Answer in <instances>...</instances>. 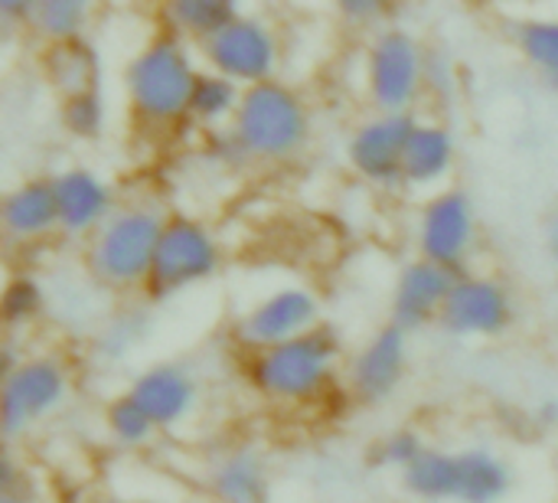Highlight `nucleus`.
Here are the masks:
<instances>
[{"instance_id": "f257e3e1", "label": "nucleus", "mask_w": 558, "mask_h": 503, "mask_svg": "<svg viewBox=\"0 0 558 503\" xmlns=\"http://www.w3.org/2000/svg\"><path fill=\"white\" fill-rule=\"evenodd\" d=\"M196 79L199 75L193 72L190 52L180 36H160L128 65L131 105L150 121H170L190 111Z\"/></svg>"}, {"instance_id": "f03ea898", "label": "nucleus", "mask_w": 558, "mask_h": 503, "mask_svg": "<svg viewBox=\"0 0 558 503\" xmlns=\"http://www.w3.org/2000/svg\"><path fill=\"white\" fill-rule=\"evenodd\" d=\"M235 144L255 157H284L307 134V115L294 92L275 82L248 85L232 118Z\"/></svg>"}, {"instance_id": "7ed1b4c3", "label": "nucleus", "mask_w": 558, "mask_h": 503, "mask_svg": "<svg viewBox=\"0 0 558 503\" xmlns=\"http://www.w3.org/2000/svg\"><path fill=\"white\" fill-rule=\"evenodd\" d=\"M333 357L337 337L324 327H314L304 337L262 350L252 363V380L271 399H311L327 383Z\"/></svg>"}, {"instance_id": "20e7f679", "label": "nucleus", "mask_w": 558, "mask_h": 503, "mask_svg": "<svg viewBox=\"0 0 558 503\" xmlns=\"http://www.w3.org/2000/svg\"><path fill=\"white\" fill-rule=\"evenodd\" d=\"M160 236H163L160 216L144 213V209L118 213L95 236L92 268L111 285L147 282L154 259H157Z\"/></svg>"}, {"instance_id": "39448f33", "label": "nucleus", "mask_w": 558, "mask_h": 503, "mask_svg": "<svg viewBox=\"0 0 558 503\" xmlns=\"http://www.w3.org/2000/svg\"><path fill=\"white\" fill-rule=\"evenodd\" d=\"M216 242L213 236L183 216H173L170 223H163V236L157 245V259L150 268V291L167 298L177 295L180 288L206 278L216 272Z\"/></svg>"}, {"instance_id": "423d86ee", "label": "nucleus", "mask_w": 558, "mask_h": 503, "mask_svg": "<svg viewBox=\"0 0 558 503\" xmlns=\"http://www.w3.org/2000/svg\"><path fill=\"white\" fill-rule=\"evenodd\" d=\"M203 46L219 75L232 82H248V85L268 82L275 69V56H278L271 33L262 23L242 20V16H235L219 33H213Z\"/></svg>"}, {"instance_id": "0eeeda50", "label": "nucleus", "mask_w": 558, "mask_h": 503, "mask_svg": "<svg viewBox=\"0 0 558 503\" xmlns=\"http://www.w3.org/2000/svg\"><path fill=\"white\" fill-rule=\"evenodd\" d=\"M422 82V52L405 33H383L369 52V88L386 115H405Z\"/></svg>"}, {"instance_id": "6e6552de", "label": "nucleus", "mask_w": 558, "mask_h": 503, "mask_svg": "<svg viewBox=\"0 0 558 503\" xmlns=\"http://www.w3.org/2000/svg\"><path fill=\"white\" fill-rule=\"evenodd\" d=\"M65 396V373L52 360H29L3 380V429L7 435L43 419Z\"/></svg>"}, {"instance_id": "1a4fd4ad", "label": "nucleus", "mask_w": 558, "mask_h": 503, "mask_svg": "<svg viewBox=\"0 0 558 503\" xmlns=\"http://www.w3.org/2000/svg\"><path fill=\"white\" fill-rule=\"evenodd\" d=\"M314 321H317V301L301 288H284V291H275L268 301H262L242 321V340L262 354L268 347L311 334Z\"/></svg>"}, {"instance_id": "9d476101", "label": "nucleus", "mask_w": 558, "mask_h": 503, "mask_svg": "<svg viewBox=\"0 0 558 503\" xmlns=\"http://www.w3.org/2000/svg\"><path fill=\"white\" fill-rule=\"evenodd\" d=\"M415 128L418 124L412 121V115H383L369 121L366 128H360L350 147L356 170H363L369 180H379V183L399 180L405 170V151H409Z\"/></svg>"}, {"instance_id": "9b49d317", "label": "nucleus", "mask_w": 558, "mask_h": 503, "mask_svg": "<svg viewBox=\"0 0 558 503\" xmlns=\"http://www.w3.org/2000/svg\"><path fill=\"white\" fill-rule=\"evenodd\" d=\"M474 213L464 193H441L422 219V249L425 259L445 268H458L471 249Z\"/></svg>"}, {"instance_id": "f8f14e48", "label": "nucleus", "mask_w": 558, "mask_h": 503, "mask_svg": "<svg viewBox=\"0 0 558 503\" xmlns=\"http://www.w3.org/2000/svg\"><path fill=\"white\" fill-rule=\"evenodd\" d=\"M510 321V298L497 282L461 278L441 311V324L454 334H497Z\"/></svg>"}, {"instance_id": "ddd939ff", "label": "nucleus", "mask_w": 558, "mask_h": 503, "mask_svg": "<svg viewBox=\"0 0 558 503\" xmlns=\"http://www.w3.org/2000/svg\"><path fill=\"white\" fill-rule=\"evenodd\" d=\"M458 278L451 268L435 265V262H412L402 278H399V291H396V321L399 327H418L425 321H432L435 314L445 311L451 291H454Z\"/></svg>"}, {"instance_id": "4468645a", "label": "nucleus", "mask_w": 558, "mask_h": 503, "mask_svg": "<svg viewBox=\"0 0 558 503\" xmlns=\"http://www.w3.org/2000/svg\"><path fill=\"white\" fill-rule=\"evenodd\" d=\"M402 367H405V337H402V327H386L356 357V363H353V386H356V393L363 399L379 403V399H386L399 386Z\"/></svg>"}, {"instance_id": "2eb2a0df", "label": "nucleus", "mask_w": 558, "mask_h": 503, "mask_svg": "<svg viewBox=\"0 0 558 503\" xmlns=\"http://www.w3.org/2000/svg\"><path fill=\"white\" fill-rule=\"evenodd\" d=\"M128 396L154 426H173L193 406V383L177 367H154L131 386Z\"/></svg>"}, {"instance_id": "dca6fc26", "label": "nucleus", "mask_w": 558, "mask_h": 503, "mask_svg": "<svg viewBox=\"0 0 558 503\" xmlns=\"http://www.w3.org/2000/svg\"><path fill=\"white\" fill-rule=\"evenodd\" d=\"M56 206H59V226L69 232H88L101 229L108 219V187L98 183L85 170H69L52 180Z\"/></svg>"}, {"instance_id": "f3484780", "label": "nucleus", "mask_w": 558, "mask_h": 503, "mask_svg": "<svg viewBox=\"0 0 558 503\" xmlns=\"http://www.w3.org/2000/svg\"><path fill=\"white\" fill-rule=\"evenodd\" d=\"M3 223L13 236L33 239L59 226V206H56V190L52 183L33 180L20 190H13L3 203Z\"/></svg>"}, {"instance_id": "a211bd4d", "label": "nucleus", "mask_w": 558, "mask_h": 503, "mask_svg": "<svg viewBox=\"0 0 558 503\" xmlns=\"http://www.w3.org/2000/svg\"><path fill=\"white\" fill-rule=\"evenodd\" d=\"M510 488V471L490 452L458 455V494L464 503H497Z\"/></svg>"}, {"instance_id": "6ab92c4d", "label": "nucleus", "mask_w": 558, "mask_h": 503, "mask_svg": "<svg viewBox=\"0 0 558 503\" xmlns=\"http://www.w3.org/2000/svg\"><path fill=\"white\" fill-rule=\"evenodd\" d=\"M451 157H454L451 134L445 128H435V124H418L412 141H409V151H405L402 177L409 183H435L448 173Z\"/></svg>"}, {"instance_id": "aec40b11", "label": "nucleus", "mask_w": 558, "mask_h": 503, "mask_svg": "<svg viewBox=\"0 0 558 503\" xmlns=\"http://www.w3.org/2000/svg\"><path fill=\"white\" fill-rule=\"evenodd\" d=\"M49 75L62 92H69V98L92 95L98 82V59L85 43L65 39L49 49Z\"/></svg>"}, {"instance_id": "412c9836", "label": "nucleus", "mask_w": 558, "mask_h": 503, "mask_svg": "<svg viewBox=\"0 0 558 503\" xmlns=\"http://www.w3.org/2000/svg\"><path fill=\"white\" fill-rule=\"evenodd\" d=\"M405 484L428 501H445L458 494V455L445 452H422L405 468Z\"/></svg>"}, {"instance_id": "4be33fe9", "label": "nucleus", "mask_w": 558, "mask_h": 503, "mask_svg": "<svg viewBox=\"0 0 558 503\" xmlns=\"http://www.w3.org/2000/svg\"><path fill=\"white\" fill-rule=\"evenodd\" d=\"M213 484L222 503H265V475L252 455H232Z\"/></svg>"}, {"instance_id": "5701e85b", "label": "nucleus", "mask_w": 558, "mask_h": 503, "mask_svg": "<svg viewBox=\"0 0 558 503\" xmlns=\"http://www.w3.org/2000/svg\"><path fill=\"white\" fill-rule=\"evenodd\" d=\"M239 101H242V92H239V82L213 72V75H199L196 79V88H193V98H190V111L203 121H219V118H235L239 111Z\"/></svg>"}, {"instance_id": "b1692460", "label": "nucleus", "mask_w": 558, "mask_h": 503, "mask_svg": "<svg viewBox=\"0 0 558 503\" xmlns=\"http://www.w3.org/2000/svg\"><path fill=\"white\" fill-rule=\"evenodd\" d=\"M170 16L177 23V29H186L190 36H203V43L219 33L222 26H229L235 20V7L232 3H219V0H186V3H173Z\"/></svg>"}, {"instance_id": "393cba45", "label": "nucleus", "mask_w": 558, "mask_h": 503, "mask_svg": "<svg viewBox=\"0 0 558 503\" xmlns=\"http://www.w3.org/2000/svg\"><path fill=\"white\" fill-rule=\"evenodd\" d=\"M29 20H33L46 36H52L56 43H65V39H75V36H78L82 20H85V3H75V0L33 3Z\"/></svg>"}, {"instance_id": "a878e982", "label": "nucleus", "mask_w": 558, "mask_h": 503, "mask_svg": "<svg viewBox=\"0 0 558 503\" xmlns=\"http://www.w3.org/2000/svg\"><path fill=\"white\" fill-rule=\"evenodd\" d=\"M523 49L526 56L546 72V79L558 88V20L553 23H530L523 26Z\"/></svg>"}, {"instance_id": "bb28decb", "label": "nucleus", "mask_w": 558, "mask_h": 503, "mask_svg": "<svg viewBox=\"0 0 558 503\" xmlns=\"http://www.w3.org/2000/svg\"><path fill=\"white\" fill-rule=\"evenodd\" d=\"M108 429L114 432L118 442H124V445H141V442L150 439V432H154L157 426L137 409V403H134L131 396H121V399L108 409Z\"/></svg>"}, {"instance_id": "cd10ccee", "label": "nucleus", "mask_w": 558, "mask_h": 503, "mask_svg": "<svg viewBox=\"0 0 558 503\" xmlns=\"http://www.w3.org/2000/svg\"><path fill=\"white\" fill-rule=\"evenodd\" d=\"M36 308H39V288L29 278H16L3 295V318L10 324H20V321L33 318Z\"/></svg>"}, {"instance_id": "c85d7f7f", "label": "nucleus", "mask_w": 558, "mask_h": 503, "mask_svg": "<svg viewBox=\"0 0 558 503\" xmlns=\"http://www.w3.org/2000/svg\"><path fill=\"white\" fill-rule=\"evenodd\" d=\"M65 121L75 134H95L98 124H101V101L98 95H78V98H69V111H65Z\"/></svg>"}, {"instance_id": "c756f323", "label": "nucleus", "mask_w": 558, "mask_h": 503, "mask_svg": "<svg viewBox=\"0 0 558 503\" xmlns=\"http://www.w3.org/2000/svg\"><path fill=\"white\" fill-rule=\"evenodd\" d=\"M422 452L425 448H422L418 435H412V432H399V435H392L386 442V462H392V465H405L409 468Z\"/></svg>"}, {"instance_id": "7c9ffc66", "label": "nucleus", "mask_w": 558, "mask_h": 503, "mask_svg": "<svg viewBox=\"0 0 558 503\" xmlns=\"http://www.w3.org/2000/svg\"><path fill=\"white\" fill-rule=\"evenodd\" d=\"M343 10H347V13H366V16H369V13L379 10V3H343Z\"/></svg>"}, {"instance_id": "2f4dec72", "label": "nucleus", "mask_w": 558, "mask_h": 503, "mask_svg": "<svg viewBox=\"0 0 558 503\" xmlns=\"http://www.w3.org/2000/svg\"><path fill=\"white\" fill-rule=\"evenodd\" d=\"M549 245H553V252L558 255V219H553V226H549Z\"/></svg>"}, {"instance_id": "473e14b6", "label": "nucleus", "mask_w": 558, "mask_h": 503, "mask_svg": "<svg viewBox=\"0 0 558 503\" xmlns=\"http://www.w3.org/2000/svg\"><path fill=\"white\" fill-rule=\"evenodd\" d=\"M95 503H124V501H114V498H105V501H95Z\"/></svg>"}]
</instances>
